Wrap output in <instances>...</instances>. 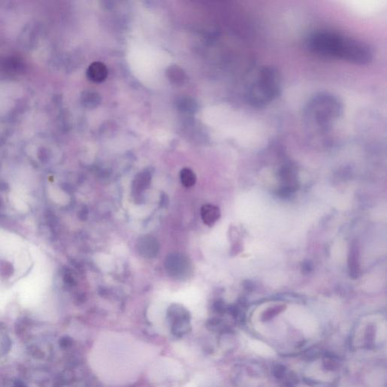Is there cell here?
<instances>
[{
    "mask_svg": "<svg viewBox=\"0 0 387 387\" xmlns=\"http://www.w3.org/2000/svg\"><path fill=\"white\" fill-rule=\"evenodd\" d=\"M307 48L318 57L335 59L355 65H366L373 59L371 47L359 40L329 31L313 33L306 40Z\"/></svg>",
    "mask_w": 387,
    "mask_h": 387,
    "instance_id": "obj_1",
    "label": "cell"
},
{
    "mask_svg": "<svg viewBox=\"0 0 387 387\" xmlns=\"http://www.w3.org/2000/svg\"><path fill=\"white\" fill-rule=\"evenodd\" d=\"M344 108L342 101L338 96L323 92L310 98L305 105L304 119L311 127L327 130L342 117Z\"/></svg>",
    "mask_w": 387,
    "mask_h": 387,
    "instance_id": "obj_2",
    "label": "cell"
},
{
    "mask_svg": "<svg viewBox=\"0 0 387 387\" xmlns=\"http://www.w3.org/2000/svg\"><path fill=\"white\" fill-rule=\"evenodd\" d=\"M282 91V79L275 67H262L250 83L247 91L249 104L255 108H263L275 101Z\"/></svg>",
    "mask_w": 387,
    "mask_h": 387,
    "instance_id": "obj_3",
    "label": "cell"
},
{
    "mask_svg": "<svg viewBox=\"0 0 387 387\" xmlns=\"http://www.w3.org/2000/svg\"><path fill=\"white\" fill-rule=\"evenodd\" d=\"M174 336L181 338L191 331V315L183 305L172 304L167 311Z\"/></svg>",
    "mask_w": 387,
    "mask_h": 387,
    "instance_id": "obj_4",
    "label": "cell"
},
{
    "mask_svg": "<svg viewBox=\"0 0 387 387\" xmlns=\"http://www.w3.org/2000/svg\"><path fill=\"white\" fill-rule=\"evenodd\" d=\"M164 266L168 275L176 280L187 279L192 274L190 260L183 253H170L166 256Z\"/></svg>",
    "mask_w": 387,
    "mask_h": 387,
    "instance_id": "obj_5",
    "label": "cell"
},
{
    "mask_svg": "<svg viewBox=\"0 0 387 387\" xmlns=\"http://www.w3.org/2000/svg\"><path fill=\"white\" fill-rule=\"evenodd\" d=\"M136 248L141 256L147 259L156 257L160 251V244L154 237L143 236L138 240Z\"/></svg>",
    "mask_w": 387,
    "mask_h": 387,
    "instance_id": "obj_6",
    "label": "cell"
},
{
    "mask_svg": "<svg viewBox=\"0 0 387 387\" xmlns=\"http://www.w3.org/2000/svg\"><path fill=\"white\" fill-rule=\"evenodd\" d=\"M107 76V67L101 62H93L88 68L87 78L89 81H92V82H104Z\"/></svg>",
    "mask_w": 387,
    "mask_h": 387,
    "instance_id": "obj_7",
    "label": "cell"
},
{
    "mask_svg": "<svg viewBox=\"0 0 387 387\" xmlns=\"http://www.w3.org/2000/svg\"><path fill=\"white\" fill-rule=\"evenodd\" d=\"M200 215L205 225L213 226L220 218L221 213L217 207L212 204H205L200 210Z\"/></svg>",
    "mask_w": 387,
    "mask_h": 387,
    "instance_id": "obj_8",
    "label": "cell"
},
{
    "mask_svg": "<svg viewBox=\"0 0 387 387\" xmlns=\"http://www.w3.org/2000/svg\"><path fill=\"white\" fill-rule=\"evenodd\" d=\"M151 174L148 171L139 172L133 183V192L135 196L141 195L142 192H145L151 183Z\"/></svg>",
    "mask_w": 387,
    "mask_h": 387,
    "instance_id": "obj_9",
    "label": "cell"
},
{
    "mask_svg": "<svg viewBox=\"0 0 387 387\" xmlns=\"http://www.w3.org/2000/svg\"><path fill=\"white\" fill-rule=\"evenodd\" d=\"M349 269L350 276L353 278H358L360 273L359 250L357 244L351 245L349 255Z\"/></svg>",
    "mask_w": 387,
    "mask_h": 387,
    "instance_id": "obj_10",
    "label": "cell"
},
{
    "mask_svg": "<svg viewBox=\"0 0 387 387\" xmlns=\"http://www.w3.org/2000/svg\"><path fill=\"white\" fill-rule=\"evenodd\" d=\"M166 73H167V78L174 84H183L186 80V73H185L184 70L178 66H170L167 69Z\"/></svg>",
    "mask_w": 387,
    "mask_h": 387,
    "instance_id": "obj_11",
    "label": "cell"
},
{
    "mask_svg": "<svg viewBox=\"0 0 387 387\" xmlns=\"http://www.w3.org/2000/svg\"><path fill=\"white\" fill-rule=\"evenodd\" d=\"M180 180L185 187H192L197 181L195 174L191 169L184 168L180 172Z\"/></svg>",
    "mask_w": 387,
    "mask_h": 387,
    "instance_id": "obj_12",
    "label": "cell"
},
{
    "mask_svg": "<svg viewBox=\"0 0 387 387\" xmlns=\"http://www.w3.org/2000/svg\"><path fill=\"white\" fill-rule=\"evenodd\" d=\"M84 104L88 108H95L100 103V95L96 92H86L84 96Z\"/></svg>",
    "mask_w": 387,
    "mask_h": 387,
    "instance_id": "obj_13",
    "label": "cell"
},
{
    "mask_svg": "<svg viewBox=\"0 0 387 387\" xmlns=\"http://www.w3.org/2000/svg\"><path fill=\"white\" fill-rule=\"evenodd\" d=\"M252 348L254 349L255 352H258L260 354H264V355H272V352L271 349H269L266 345L262 344V343L258 342V341H253L251 343Z\"/></svg>",
    "mask_w": 387,
    "mask_h": 387,
    "instance_id": "obj_14",
    "label": "cell"
}]
</instances>
